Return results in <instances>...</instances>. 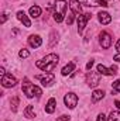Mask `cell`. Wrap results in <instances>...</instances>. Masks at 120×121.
<instances>
[{
    "mask_svg": "<svg viewBox=\"0 0 120 121\" xmlns=\"http://www.w3.org/2000/svg\"><path fill=\"white\" fill-rule=\"evenodd\" d=\"M58 62H60V56L57 55V54H50V55H47V56H44L41 60H37V68L38 69H41L44 73L47 72H51V70H54L55 69V66L58 65Z\"/></svg>",
    "mask_w": 120,
    "mask_h": 121,
    "instance_id": "1",
    "label": "cell"
},
{
    "mask_svg": "<svg viewBox=\"0 0 120 121\" xmlns=\"http://www.w3.org/2000/svg\"><path fill=\"white\" fill-rule=\"evenodd\" d=\"M66 9H68V4L65 0H57L55 4H54V20L57 23L64 21V17L66 14Z\"/></svg>",
    "mask_w": 120,
    "mask_h": 121,
    "instance_id": "2",
    "label": "cell"
},
{
    "mask_svg": "<svg viewBox=\"0 0 120 121\" xmlns=\"http://www.w3.org/2000/svg\"><path fill=\"white\" fill-rule=\"evenodd\" d=\"M23 91H24V94L27 96V97H40L41 94H42V90L38 87V86H35V85H31L30 80L27 79V78H24V83H23Z\"/></svg>",
    "mask_w": 120,
    "mask_h": 121,
    "instance_id": "3",
    "label": "cell"
},
{
    "mask_svg": "<svg viewBox=\"0 0 120 121\" xmlns=\"http://www.w3.org/2000/svg\"><path fill=\"white\" fill-rule=\"evenodd\" d=\"M99 82H100V73L99 72H88V75H86V83H88V86L89 87H96L97 85H99Z\"/></svg>",
    "mask_w": 120,
    "mask_h": 121,
    "instance_id": "4",
    "label": "cell"
},
{
    "mask_svg": "<svg viewBox=\"0 0 120 121\" xmlns=\"http://www.w3.org/2000/svg\"><path fill=\"white\" fill-rule=\"evenodd\" d=\"M64 103H65V106H66L68 108L72 110V108H75L76 104H78V96H76L75 93L69 91V93L65 94V97H64Z\"/></svg>",
    "mask_w": 120,
    "mask_h": 121,
    "instance_id": "5",
    "label": "cell"
},
{
    "mask_svg": "<svg viewBox=\"0 0 120 121\" xmlns=\"http://www.w3.org/2000/svg\"><path fill=\"white\" fill-rule=\"evenodd\" d=\"M90 18H92L90 13H85V14L78 16V31H79V34H82V31L85 30V27H86V23L89 21Z\"/></svg>",
    "mask_w": 120,
    "mask_h": 121,
    "instance_id": "6",
    "label": "cell"
},
{
    "mask_svg": "<svg viewBox=\"0 0 120 121\" xmlns=\"http://www.w3.org/2000/svg\"><path fill=\"white\" fill-rule=\"evenodd\" d=\"M99 42H100L102 48H105V49L110 48V45H112V37H110V34L106 32V31H102L100 35H99Z\"/></svg>",
    "mask_w": 120,
    "mask_h": 121,
    "instance_id": "7",
    "label": "cell"
},
{
    "mask_svg": "<svg viewBox=\"0 0 120 121\" xmlns=\"http://www.w3.org/2000/svg\"><path fill=\"white\" fill-rule=\"evenodd\" d=\"M1 85L3 87H14L17 85V79L11 76V73H6L4 76H1Z\"/></svg>",
    "mask_w": 120,
    "mask_h": 121,
    "instance_id": "8",
    "label": "cell"
},
{
    "mask_svg": "<svg viewBox=\"0 0 120 121\" xmlns=\"http://www.w3.org/2000/svg\"><path fill=\"white\" fill-rule=\"evenodd\" d=\"M37 79H40V80H41V85H42L44 87H48V86H51V85L54 83V80H55V76H54V73L48 72V73H45L44 76H40V75H37Z\"/></svg>",
    "mask_w": 120,
    "mask_h": 121,
    "instance_id": "9",
    "label": "cell"
},
{
    "mask_svg": "<svg viewBox=\"0 0 120 121\" xmlns=\"http://www.w3.org/2000/svg\"><path fill=\"white\" fill-rule=\"evenodd\" d=\"M97 72L100 75H106V76H113L117 73V66H110V68H106L103 65H97Z\"/></svg>",
    "mask_w": 120,
    "mask_h": 121,
    "instance_id": "10",
    "label": "cell"
},
{
    "mask_svg": "<svg viewBox=\"0 0 120 121\" xmlns=\"http://www.w3.org/2000/svg\"><path fill=\"white\" fill-rule=\"evenodd\" d=\"M28 44H30L31 48H38V47H41L42 39H41L40 35H30L28 37Z\"/></svg>",
    "mask_w": 120,
    "mask_h": 121,
    "instance_id": "11",
    "label": "cell"
},
{
    "mask_svg": "<svg viewBox=\"0 0 120 121\" xmlns=\"http://www.w3.org/2000/svg\"><path fill=\"white\" fill-rule=\"evenodd\" d=\"M82 3H83L85 6H93V7H96V6L107 7V6H109L106 0H82Z\"/></svg>",
    "mask_w": 120,
    "mask_h": 121,
    "instance_id": "12",
    "label": "cell"
},
{
    "mask_svg": "<svg viewBox=\"0 0 120 121\" xmlns=\"http://www.w3.org/2000/svg\"><path fill=\"white\" fill-rule=\"evenodd\" d=\"M17 18H18V20H20L26 27H31V21L28 20V17L26 16V13H24V11H21V10H20V11H17Z\"/></svg>",
    "mask_w": 120,
    "mask_h": 121,
    "instance_id": "13",
    "label": "cell"
},
{
    "mask_svg": "<svg viewBox=\"0 0 120 121\" xmlns=\"http://www.w3.org/2000/svg\"><path fill=\"white\" fill-rule=\"evenodd\" d=\"M97 16H99V21H100L102 24H105V26H106V24H109V23L112 21L110 14H109V13H106V11H100Z\"/></svg>",
    "mask_w": 120,
    "mask_h": 121,
    "instance_id": "14",
    "label": "cell"
},
{
    "mask_svg": "<svg viewBox=\"0 0 120 121\" xmlns=\"http://www.w3.org/2000/svg\"><path fill=\"white\" fill-rule=\"evenodd\" d=\"M71 10H72V13H75V14H82V7H81V4H79V1L78 0H71Z\"/></svg>",
    "mask_w": 120,
    "mask_h": 121,
    "instance_id": "15",
    "label": "cell"
},
{
    "mask_svg": "<svg viewBox=\"0 0 120 121\" xmlns=\"http://www.w3.org/2000/svg\"><path fill=\"white\" fill-rule=\"evenodd\" d=\"M74 69H75V63H74V62H69L68 65H65V66L62 68L61 73H62V76H68V75H71V73L74 72Z\"/></svg>",
    "mask_w": 120,
    "mask_h": 121,
    "instance_id": "16",
    "label": "cell"
},
{
    "mask_svg": "<svg viewBox=\"0 0 120 121\" xmlns=\"http://www.w3.org/2000/svg\"><path fill=\"white\" fill-rule=\"evenodd\" d=\"M55 104H57V100H55L54 97H51V99L48 100L47 106H45V111H47L48 114H52V113L55 111Z\"/></svg>",
    "mask_w": 120,
    "mask_h": 121,
    "instance_id": "17",
    "label": "cell"
},
{
    "mask_svg": "<svg viewBox=\"0 0 120 121\" xmlns=\"http://www.w3.org/2000/svg\"><path fill=\"white\" fill-rule=\"evenodd\" d=\"M30 16L32 17V18L40 17V16H41V7H38V6H32V7H30Z\"/></svg>",
    "mask_w": 120,
    "mask_h": 121,
    "instance_id": "18",
    "label": "cell"
},
{
    "mask_svg": "<svg viewBox=\"0 0 120 121\" xmlns=\"http://www.w3.org/2000/svg\"><path fill=\"white\" fill-rule=\"evenodd\" d=\"M105 97V91L103 90H95L92 93V100L93 101H97V100H102Z\"/></svg>",
    "mask_w": 120,
    "mask_h": 121,
    "instance_id": "19",
    "label": "cell"
},
{
    "mask_svg": "<svg viewBox=\"0 0 120 121\" xmlns=\"http://www.w3.org/2000/svg\"><path fill=\"white\" fill-rule=\"evenodd\" d=\"M24 116H26L27 118H34V117H35V111H34V107H32V106H27V107H26Z\"/></svg>",
    "mask_w": 120,
    "mask_h": 121,
    "instance_id": "20",
    "label": "cell"
},
{
    "mask_svg": "<svg viewBox=\"0 0 120 121\" xmlns=\"http://www.w3.org/2000/svg\"><path fill=\"white\" fill-rule=\"evenodd\" d=\"M107 121H120V111H110Z\"/></svg>",
    "mask_w": 120,
    "mask_h": 121,
    "instance_id": "21",
    "label": "cell"
},
{
    "mask_svg": "<svg viewBox=\"0 0 120 121\" xmlns=\"http://www.w3.org/2000/svg\"><path fill=\"white\" fill-rule=\"evenodd\" d=\"M18 103H20V99L16 96V97H13L11 99V101H10V104H11V111H17V107H18Z\"/></svg>",
    "mask_w": 120,
    "mask_h": 121,
    "instance_id": "22",
    "label": "cell"
},
{
    "mask_svg": "<svg viewBox=\"0 0 120 121\" xmlns=\"http://www.w3.org/2000/svg\"><path fill=\"white\" fill-rule=\"evenodd\" d=\"M112 90H113V93H120V79L112 83Z\"/></svg>",
    "mask_w": 120,
    "mask_h": 121,
    "instance_id": "23",
    "label": "cell"
},
{
    "mask_svg": "<svg viewBox=\"0 0 120 121\" xmlns=\"http://www.w3.org/2000/svg\"><path fill=\"white\" fill-rule=\"evenodd\" d=\"M18 56H20V58H28V56H30V52H28L27 49H24V48H23V49L18 52Z\"/></svg>",
    "mask_w": 120,
    "mask_h": 121,
    "instance_id": "24",
    "label": "cell"
},
{
    "mask_svg": "<svg viewBox=\"0 0 120 121\" xmlns=\"http://www.w3.org/2000/svg\"><path fill=\"white\" fill-rule=\"evenodd\" d=\"M74 18H75V13H69V17H68V20H66L68 26H71V24L74 23Z\"/></svg>",
    "mask_w": 120,
    "mask_h": 121,
    "instance_id": "25",
    "label": "cell"
},
{
    "mask_svg": "<svg viewBox=\"0 0 120 121\" xmlns=\"http://www.w3.org/2000/svg\"><path fill=\"white\" fill-rule=\"evenodd\" d=\"M57 121H69V117L68 116H61L60 118H57Z\"/></svg>",
    "mask_w": 120,
    "mask_h": 121,
    "instance_id": "26",
    "label": "cell"
},
{
    "mask_svg": "<svg viewBox=\"0 0 120 121\" xmlns=\"http://www.w3.org/2000/svg\"><path fill=\"white\" fill-rule=\"evenodd\" d=\"M96 121H107V120H106L105 114H99V116H97V120H96Z\"/></svg>",
    "mask_w": 120,
    "mask_h": 121,
    "instance_id": "27",
    "label": "cell"
},
{
    "mask_svg": "<svg viewBox=\"0 0 120 121\" xmlns=\"http://www.w3.org/2000/svg\"><path fill=\"white\" fill-rule=\"evenodd\" d=\"M92 66H93V60H89V62L86 63V69L90 70V69H92Z\"/></svg>",
    "mask_w": 120,
    "mask_h": 121,
    "instance_id": "28",
    "label": "cell"
},
{
    "mask_svg": "<svg viewBox=\"0 0 120 121\" xmlns=\"http://www.w3.org/2000/svg\"><path fill=\"white\" fill-rule=\"evenodd\" d=\"M113 59L116 60V62H120V52H119V54H116V55L113 56Z\"/></svg>",
    "mask_w": 120,
    "mask_h": 121,
    "instance_id": "29",
    "label": "cell"
},
{
    "mask_svg": "<svg viewBox=\"0 0 120 121\" xmlns=\"http://www.w3.org/2000/svg\"><path fill=\"white\" fill-rule=\"evenodd\" d=\"M6 20H7V14H3V17H1V24H4Z\"/></svg>",
    "mask_w": 120,
    "mask_h": 121,
    "instance_id": "30",
    "label": "cell"
},
{
    "mask_svg": "<svg viewBox=\"0 0 120 121\" xmlns=\"http://www.w3.org/2000/svg\"><path fill=\"white\" fill-rule=\"evenodd\" d=\"M116 49H117V52H120V39L117 41V44H116Z\"/></svg>",
    "mask_w": 120,
    "mask_h": 121,
    "instance_id": "31",
    "label": "cell"
},
{
    "mask_svg": "<svg viewBox=\"0 0 120 121\" xmlns=\"http://www.w3.org/2000/svg\"><path fill=\"white\" fill-rule=\"evenodd\" d=\"M0 75H1V76H4V75H6V72H4V68H0Z\"/></svg>",
    "mask_w": 120,
    "mask_h": 121,
    "instance_id": "32",
    "label": "cell"
},
{
    "mask_svg": "<svg viewBox=\"0 0 120 121\" xmlns=\"http://www.w3.org/2000/svg\"><path fill=\"white\" fill-rule=\"evenodd\" d=\"M115 104H116V107L120 110V100H116V101H115Z\"/></svg>",
    "mask_w": 120,
    "mask_h": 121,
    "instance_id": "33",
    "label": "cell"
}]
</instances>
